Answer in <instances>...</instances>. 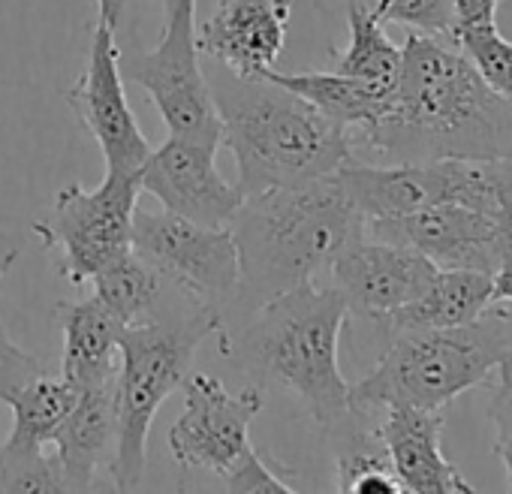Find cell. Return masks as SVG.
Returning <instances> with one entry per match:
<instances>
[{"label":"cell","mask_w":512,"mask_h":494,"mask_svg":"<svg viewBox=\"0 0 512 494\" xmlns=\"http://www.w3.org/2000/svg\"><path fill=\"white\" fill-rule=\"evenodd\" d=\"M350 46L332 55V73L359 79L383 94H395L401 76V46L389 40L383 22H377L368 10L350 4L347 7Z\"/></svg>","instance_id":"603a6c76"},{"label":"cell","mask_w":512,"mask_h":494,"mask_svg":"<svg viewBox=\"0 0 512 494\" xmlns=\"http://www.w3.org/2000/svg\"><path fill=\"white\" fill-rule=\"evenodd\" d=\"M494 302V281L476 269H437L419 299L395 311L386 323L392 332L449 329L476 320Z\"/></svg>","instance_id":"ffe728a7"},{"label":"cell","mask_w":512,"mask_h":494,"mask_svg":"<svg viewBox=\"0 0 512 494\" xmlns=\"http://www.w3.org/2000/svg\"><path fill=\"white\" fill-rule=\"evenodd\" d=\"M226 226L235 235L241 260L235 302L247 314L314 281L350 241L365 235V217L335 175L244 196Z\"/></svg>","instance_id":"7a4b0ae2"},{"label":"cell","mask_w":512,"mask_h":494,"mask_svg":"<svg viewBox=\"0 0 512 494\" xmlns=\"http://www.w3.org/2000/svg\"><path fill=\"white\" fill-rule=\"evenodd\" d=\"M220 485L232 494H244V491H250V494H269V491L293 494L296 491V485L278 467H272L260 452H253L235 473L220 479Z\"/></svg>","instance_id":"f546056e"},{"label":"cell","mask_w":512,"mask_h":494,"mask_svg":"<svg viewBox=\"0 0 512 494\" xmlns=\"http://www.w3.org/2000/svg\"><path fill=\"white\" fill-rule=\"evenodd\" d=\"M217 145L220 142L211 139L169 133V139L145 157L139 190L193 223L226 226L244 202V193L217 169Z\"/></svg>","instance_id":"5bb4252c"},{"label":"cell","mask_w":512,"mask_h":494,"mask_svg":"<svg viewBox=\"0 0 512 494\" xmlns=\"http://www.w3.org/2000/svg\"><path fill=\"white\" fill-rule=\"evenodd\" d=\"M332 434L344 437L338 452V491L344 494H398L404 491L386 452L362 446V434L347 431V422L338 425Z\"/></svg>","instance_id":"d4e9b609"},{"label":"cell","mask_w":512,"mask_h":494,"mask_svg":"<svg viewBox=\"0 0 512 494\" xmlns=\"http://www.w3.org/2000/svg\"><path fill=\"white\" fill-rule=\"evenodd\" d=\"M0 335H4V332H0Z\"/></svg>","instance_id":"e575fe53"},{"label":"cell","mask_w":512,"mask_h":494,"mask_svg":"<svg viewBox=\"0 0 512 494\" xmlns=\"http://www.w3.org/2000/svg\"><path fill=\"white\" fill-rule=\"evenodd\" d=\"M503 0H455V34L473 25L497 22V7Z\"/></svg>","instance_id":"4dcf8cb0"},{"label":"cell","mask_w":512,"mask_h":494,"mask_svg":"<svg viewBox=\"0 0 512 494\" xmlns=\"http://www.w3.org/2000/svg\"><path fill=\"white\" fill-rule=\"evenodd\" d=\"M365 235L413 247L437 269H476L494 275L503 247L512 238V220L464 202H437L404 217L368 220Z\"/></svg>","instance_id":"7c38bea8"},{"label":"cell","mask_w":512,"mask_h":494,"mask_svg":"<svg viewBox=\"0 0 512 494\" xmlns=\"http://www.w3.org/2000/svg\"><path fill=\"white\" fill-rule=\"evenodd\" d=\"M347 317L350 308L335 287L308 281L256 308L223 356H238L250 371L296 392L311 416L335 431L353 416L350 383L338 362Z\"/></svg>","instance_id":"277c9868"},{"label":"cell","mask_w":512,"mask_h":494,"mask_svg":"<svg viewBox=\"0 0 512 494\" xmlns=\"http://www.w3.org/2000/svg\"><path fill=\"white\" fill-rule=\"evenodd\" d=\"M290 10V0H217L196 46L235 79H263L284 52Z\"/></svg>","instance_id":"2e32d148"},{"label":"cell","mask_w":512,"mask_h":494,"mask_svg":"<svg viewBox=\"0 0 512 494\" xmlns=\"http://www.w3.org/2000/svg\"><path fill=\"white\" fill-rule=\"evenodd\" d=\"M0 491H67L64 473L55 455L46 449L31 455H7L0 449Z\"/></svg>","instance_id":"83f0119b"},{"label":"cell","mask_w":512,"mask_h":494,"mask_svg":"<svg viewBox=\"0 0 512 494\" xmlns=\"http://www.w3.org/2000/svg\"><path fill=\"white\" fill-rule=\"evenodd\" d=\"M121 73L148 91L169 133L220 142V112L199 64L193 22H163L160 43L127 58Z\"/></svg>","instance_id":"8fae6325"},{"label":"cell","mask_w":512,"mask_h":494,"mask_svg":"<svg viewBox=\"0 0 512 494\" xmlns=\"http://www.w3.org/2000/svg\"><path fill=\"white\" fill-rule=\"evenodd\" d=\"M163 4V22H193L196 0H160Z\"/></svg>","instance_id":"836d02e7"},{"label":"cell","mask_w":512,"mask_h":494,"mask_svg":"<svg viewBox=\"0 0 512 494\" xmlns=\"http://www.w3.org/2000/svg\"><path fill=\"white\" fill-rule=\"evenodd\" d=\"M509 347L512 311L494 302L464 326L395 332L374 371L350 386V410L356 416L389 407L446 410L461 392L482 386Z\"/></svg>","instance_id":"5b68a950"},{"label":"cell","mask_w":512,"mask_h":494,"mask_svg":"<svg viewBox=\"0 0 512 494\" xmlns=\"http://www.w3.org/2000/svg\"><path fill=\"white\" fill-rule=\"evenodd\" d=\"M55 317L64 332L61 377L73 386H94L115 377V353L124 323L97 299L58 302Z\"/></svg>","instance_id":"d6986e66"},{"label":"cell","mask_w":512,"mask_h":494,"mask_svg":"<svg viewBox=\"0 0 512 494\" xmlns=\"http://www.w3.org/2000/svg\"><path fill=\"white\" fill-rule=\"evenodd\" d=\"M329 272L350 314L386 323L395 311L425 293L437 266L413 247L362 235L335 257Z\"/></svg>","instance_id":"9a60e30c"},{"label":"cell","mask_w":512,"mask_h":494,"mask_svg":"<svg viewBox=\"0 0 512 494\" xmlns=\"http://www.w3.org/2000/svg\"><path fill=\"white\" fill-rule=\"evenodd\" d=\"M91 284L94 296L124 323V329L157 317L163 278L139 254H133V247L118 260H112L106 269H100Z\"/></svg>","instance_id":"cb8c5ba5"},{"label":"cell","mask_w":512,"mask_h":494,"mask_svg":"<svg viewBox=\"0 0 512 494\" xmlns=\"http://www.w3.org/2000/svg\"><path fill=\"white\" fill-rule=\"evenodd\" d=\"M377 22H395L407 31L455 43V0H350Z\"/></svg>","instance_id":"4316f807"},{"label":"cell","mask_w":512,"mask_h":494,"mask_svg":"<svg viewBox=\"0 0 512 494\" xmlns=\"http://www.w3.org/2000/svg\"><path fill=\"white\" fill-rule=\"evenodd\" d=\"M76 395L79 386L67 383L64 377H46L43 371L4 392L0 401L13 410V431L0 443V449L7 455H31L52 446V437L76 404Z\"/></svg>","instance_id":"44dd1931"},{"label":"cell","mask_w":512,"mask_h":494,"mask_svg":"<svg viewBox=\"0 0 512 494\" xmlns=\"http://www.w3.org/2000/svg\"><path fill=\"white\" fill-rule=\"evenodd\" d=\"M491 386V422H494V452L506 467V482L512 491V347L494 365Z\"/></svg>","instance_id":"f1b7e54d"},{"label":"cell","mask_w":512,"mask_h":494,"mask_svg":"<svg viewBox=\"0 0 512 494\" xmlns=\"http://www.w3.org/2000/svg\"><path fill=\"white\" fill-rule=\"evenodd\" d=\"M208 335H226L214 308L193 305L181 317L157 314L121 329L115 368V452L109 476L118 491H136L148 464V434L163 401L181 389L190 362Z\"/></svg>","instance_id":"8992f818"},{"label":"cell","mask_w":512,"mask_h":494,"mask_svg":"<svg viewBox=\"0 0 512 494\" xmlns=\"http://www.w3.org/2000/svg\"><path fill=\"white\" fill-rule=\"evenodd\" d=\"M94 4H97V22H100L103 28H109V31L118 34L127 0H94Z\"/></svg>","instance_id":"d6a6232c"},{"label":"cell","mask_w":512,"mask_h":494,"mask_svg":"<svg viewBox=\"0 0 512 494\" xmlns=\"http://www.w3.org/2000/svg\"><path fill=\"white\" fill-rule=\"evenodd\" d=\"M263 79L293 91L296 97L308 100L323 115L350 127L353 133L371 130L392 106V94H383V91H377L359 79L338 76L332 70H326V73H293V76L269 70Z\"/></svg>","instance_id":"7402d4cb"},{"label":"cell","mask_w":512,"mask_h":494,"mask_svg":"<svg viewBox=\"0 0 512 494\" xmlns=\"http://www.w3.org/2000/svg\"><path fill=\"white\" fill-rule=\"evenodd\" d=\"M503 109L467 55L452 43L410 31L389 112L365 130V142L395 160L509 157L497 127Z\"/></svg>","instance_id":"6da1fadb"},{"label":"cell","mask_w":512,"mask_h":494,"mask_svg":"<svg viewBox=\"0 0 512 494\" xmlns=\"http://www.w3.org/2000/svg\"><path fill=\"white\" fill-rule=\"evenodd\" d=\"M220 145L238 169L244 196L302 187L353 160V130L269 79H235L214 94Z\"/></svg>","instance_id":"3957f363"},{"label":"cell","mask_w":512,"mask_h":494,"mask_svg":"<svg viewBox=\"0 0 512 494\" xmlns=\"http://www.w3.org/2000/svg\"><path fill=\"white\" fill-rule=\"evenodd\" d=\"M115 425V377L79 386L76 404L52 437L67 491H91L106 452H115Z\"/></svg>","instance_id":"ac0fdd59"},{"label":"cell","mask_w":512,"mask_h":494,"mask_svg":"<svg viewBox=\"0 0 512 494\" xmlns=\"http://www.w3.org/2000/svg\"><path fill=\"white\" fill-rule=\"evenodd\" d=\"M491 281H494V305L497 302H512V238L503 247L500 263H497Z\"/></svg>","instance_id":"1f68e13d"},{"label":"cell","mask_w":512,"mask_h":494,"mask_svg":"<svg viewBox=\"0 0 512 494\" xmlns=\"http://www.w3.org/2000/svg\"><path fill=\"white\" fill-rule=\"evenodd\" d=\"M181 389L184 410L169 428V452L187 470H208L226 479L256 452L250 446V422L260 416L266 398L256 386L229 392L214 374H187Z\"/></svg>","instance_id":"30bf717a"},{"label":"cell","mask_w":512,"mask_h":494,"mask_svg":"<svg viewBox=\"0 0 512 494\" xmlns=\"http://www.w3.org/2000/svg\"><path fill=\"white\" fill-rule=\"evenodd\" d=\"M67 103L82 127L97 139L106 172H139L151 145L127 103L118 34L97 22L85 70L73 82Z\"/></svg>","instance_id":"4fadbf2b"},{"label":"cell","mask_w":512,"mask_h":494,"mask_svg":"<svg viewBox=\"0 0 512 494\" xmlns=\"http://www.w3.org/2000/svg\"><path fill=\"white\" fill-rule=\"evenodd\" d=\"M455 46L467 55L488 91L512 109V43L500 34L497 22L458 31Z\"/></svg>","instance_id":"484cf974"},{"label":"cell","mask_w":512,"mask_h":494,"mask_svg":"<svg viewBox=\"0 0 512 494\" xmlns=\"http://www.w3.org/2000/svg\"><path fill=\"white\" fill-rule=\"evenodd\" d=\"M335 178L365 223L404 217L437 202H464L512 220V175H506L497 160L434 157L398 160L392 166L350 160L335 172Z\"/></svg>","instance_id":"52a82bcc"},{"label":"cell","mask_w":512,"mask_h":494,"mask_svg":"<svg viewBox=\"0 0 512 494\" xmlns=\"http://www.w3.org/2000/svg\"><path fill=\"white\" fill-rule=\"evenodd\" d=\"M139 193V172H106L94 190L73 181L55 196L52 211L34 223V235L70 284H91L100 269L130 251Z\"/></svg>","instance_id":"ba28073f"},{"label":"cell","mask_w":512,"mask_h":494,"mask_svg":"<svg viewBox=\"0 0 512 494\" xmlns=\"http://www.w3.org/2000/svg\"><path fill=\"white\" fill-rule=\"evenodd\" d=\"M446 425V410L419 407H389L377 425L380 446L410 494H473L476 488L458 473V467L443 455L440 434Z\"/></svg>","instance_id":"e0dca14e"},{"label":"cell","mask_w":512,"mask_h":494,"mask_svg":"<svg viewBox=\"0 0 512 494\" xmlns=\"http://www.w3.org/2000/svg\"><path fill=\"white\" fill-rule=\"evenodd\" d=\"M130 247L190 305L214 308L223 317L235 302L241 260L229 226H202L166 208L136 211Z\"/></svg>","instance_id":"9c48e42d"}]
</instances>
